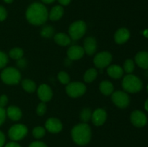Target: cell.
Segmentation results:
<instances>
[{
    "label": "cell",
    "mask_w": 148,
    "mask_h": 147,
    "mask_svg": "<svg viewBox=\"0 0 148 147\" xmlns=\"http://www.w3.org/2000/svg\"><path fill=\"white\" fill-rule=\"evenodd\" d=\"M58 1L62 6H66L70 3L71 0H58Z\"/></svg>",
    "instance_id": "40"
},
{
    "label": "cell",
    "mask_w": 148,
    "mask_h": 147,
    "mask_svg": "<svg viewBox=\"0 0 148 147\" xmlns=\"http://www.w3.org/2000/svg\"><path fill=\"white\" fill-rule=\"evenodd\" d=\"M5 147H21L20 145L17 143H16L15 141H12V142H9L7 145L5 146Z\"/></svg>",
    "instance_id": "39"
},
{
    "label": "cell",
    "mask_w": 148,
    "mask_h": 147,
    "mask_svg": "<svg viewBox=\"0 0 148 147\" xmlns=\"http://www.w3.org/2000/svg\"><path fill=\"white\" fill-rule=\"evenodd\" d=\"M92 111L90 108H85L80 112V119L83 122H88L92 118Z\"/></svg>",
    "instance_id": "26"
},
{
    "label": "cell",
    "mask_w": 148,
    "mask_h": 147,
    "mask_svg": "<svg viewBox=\"0 0 148 147\" xmlns=\"http://www.w3.org/2000/svg\"><path fill=\"white\" fill-rule=\"evenodd\" d=\"M107 73L113 79H118L124 74V69L118 65H111L107 69Z\"/></svg>",
    "instance_id": "18"
},
{
    "label": "cell",
    "mask_w": 148,
    "mask_h": 147,
    "mask_svg": "<svg viewBox=\"0 0 148 147\" xmlns=\"http://www.w3.org/2000/svg\"><path fill=\"white\" fill-rule=\"evenodd\" d=\"M100 91L104 95H110L114 92V87L113 84L109 81H103L99 86Z\"/></svg>",
    "instance_id": "22"
},
{
    "label": "cell",
    "mask_w": 148,
    "mask_h": 147,
    "mask_svg": "<svg viewBox=\"0 0 148 147\" xmlns=\"http://www.w3.org/2000/svg\"><path fill=\"white\" fill-rule=\"evenodd\" d=\"M13 1L14 0H4V2L7 3V4H11V3L13 2Z\"/></svg>",
    "instance_id": "43"
},
{
    "label": "cell",
    "mask_w": 148,
    "mask_h": 147,
    "mask_svg": "<svg viewBox=\"0 0 148 147\" xmlns=\"http://www.w3.org/2000/svg\"><path fill=\"white\" fill-rule=\"evenodd\" d=\"M29 147H47V146L45 143L42 142V141H36L32 142L29 146Z\"/></svg>",
    "instance_id": "36"
},
{
    "label": "cell",
    "mask_w": 148,
    "mask_h": 147,
    "mask_svg": "<svg viewBox=\"0 0 148 147\" xmlns=\"http://www.w3.org/2000/svg\"><path fill=\"white\" fill-rule=\"evenodd\" d=\"M22 86L25 91L29 93L34 92L36 89V84L33 80L29 79H23L22 81Z\"/></svg>",
    "instance_id": "23"
},
{
    "label": "cell",
    "mask_w": 148,
    "mask_h": 147,
    "mask_svg": "<svg viewBox=\"0 0 148 147\" xmlns=\"http://www.w3.org/2000/svg\"><path fill=\"white\" fill-rule=\"evenodd\" d=\"M6 138L4 134L0 131V147H2L4 145V143H5Z\"/></svg>",
    "instance_id": "38"
},
{
    "label": "cell",
    "mask_w": 148,
    "mask_h": 147,
    "mask_svg": "<svg viewBox=\"0 0 148 147\" xmlns=\"http://www.w3.org/2000/svg\"><path fill=\"white\" fill-rule=\"evenodd\" d=\"M112 61V55L107 51L98 53L94 57L93 62L95 66L100 69L107 67Z\"/></svg>",
    "instance_id": "9"
},
{
    "label": "cell",
    "mask_w": 148,
    "mask_h": 147,
    "mask_svg": "<svg viewBox=\"0 0 148 147\" xmlns=\"http://www.w3.org/2000/svg\"><path fill=\"white\" fill-rule=\"evenodd\" d=\"M111 99L113 102L119 108H126L130 102V99L127 93L123 91H116L112 93Z\"/></svg>",
    "instance_id": "8"
},
{
    "label": "cell",
    "mask_w": 148,
    "mask_h": 147,
    "mask_svg": "<svg viewBox=\"0 0 148 147\" xmlns=\"http://www.w3.org/2000/svg\"><path fill=\"white\" fill-rule=\"evenodd\" d=\"M147 92H148V84H147Z\"/></svg>",
    "instance_id": "45"
},
{
    "label": "cell",
    "mask_w": 148,
    "mask_h": 147,
    "mask_svg": "<svg viewBox=\"0 0 148 147\" xmlns=\"http://www.w3.org/2000/svg\"><path fill=\"white\" fill-rule=\"evenodd\" d=\"M124 71L127 74H131L134 70V63L132 59H127L124 63Z\"/></svg>",
    "instance_id": "29"
},
{
    "label": "cell",
    "mask_w": 148,
    "mask_h": 147,
    "mask_svg": "<svg viewBox=\"0 0 148 147\" xmlns=\"http://www.w3.org/2000/svg\"><path fill=\"white\" fill-rule=\"evenodd\" d=\"M64 14V9L62 6L57 5L53 7L49 14V17L52 21H56L62 17Z\"/></svg>",
    "instance_id": "21"
},
{
    "label": "cell",
    "mask_w": 148,
    "mask_h": 147,
    "mask_svg": "<svg viewBox=\"0 0 148 147\" xmlns=\"http://www.w3.org/2000/svg\"><path fill=\"white\" fill-rule=\"evenodd\" d=\"M135 62L142 69H148V52H139L135 56Z\"/></svg>",
    "instance_id": "17"
},
{
    "label": "cell",
    "mask_w": 148,
    "mask_h": 147,
    "mask_svg": "<svg viewBox=\"0 0 148 147\" xmlns=\"http://www.w3.org/2000/svg\"><path fill=\"white\" fill-rule=\"evenodd\" d=\"M72 140L77 145L84 146L90 141L92 132L91 128L86 122L79 123L74 126L71 131Z\"/></svg>",
    "instance_id": "2"
},
{
    "label": "cell",
    "mask_w": 148,
    "mask_h": 147,
    "mask_svg": "<svg viewBox=\"0 0 148 147\" xmlns=\"http://www.w3.org/2000/svg\"><path fill=\"white\" fill-rule=\"evenodd\" d=\"M83 49L85 53L89 56L93 55L97 50V42L95 37L91 36L86 37L84 40Z\"/></svg>",
    "instance_id": "14"
},
{
    "label": "cell",
    "mask_w": 148,
    "mask_h": 147,
    "mask_svg": "<svg viewBox=\"0 0 148 147\" xmlns=\"http://www.w3.org/2000/svg\"><path fill=\"white\" fill-rule=\"evenodd\" d=\"M23 54H24L23 50L20 48H14L9 52V56H10V58L15 59V60H19V59H22Z\"/></svg>",
    "instance_id": "25"
},
{
    "label": "cell",
    "mask_w": 148,
    "mask_h": 147,
    "mask_svg": "<svg viewBox=\"0 0 148 147\" xmlns=\"http://www.w3.org/2000/svg\"><path fill=\"white\" fill-rule=\"evenodd\" d=\"M145 108L147 111H148V99L146 100L145 103Z\"/></svg>",
    "instance_id": "42"
},
{
    "label": "cell",
    "mask_w": 148,
    "mask_h": 147,
    "mask_svg": "<svg viewBox=\"0 0 148 147\" xmlns=\"http://www.w3.org/2000/svg\"><path fill=\"white\" fill-rule=\"evenodd\" d=\"M7 102H8V98H7V95H1L0 96V107L4 108L7 105Z\"/></svg>",
    "instance_id": "35"
},
{
    "label": "cell",
    "mask_w": 148,
    "mask_h": 147,
    "mask_svg": "<svg viewBox=\"0 0 148 147\" xmlns=\"http://www.w3.org/2000/svg\"><path fill=\"white\" fill-rule=\"evenodd\" d=\"M7 12L6 9L3 6H0V22H2L7 18Z\"/></svg>",
    "instance_id": "33"
},
{
    "label": "cell",
    "mask_w": 148,
    "mask_h": 147,
    "mask_svg": "<svg viewBox=\"0 0 148 147\" xmlns=\"http://www.w3.org/2000/svg\"><path fill=\"white\" fill-rule=\"evenodd\" d=\"M17 66H18V67L21 68V69H23V68L25 67L26 65H27V61H26L25 59L22 58V59L17 60Z\"/></svg>",
    "instance_id": "37"
},
{
    "label": "cell",
    "mask_w": 148,
    "mask_h": 147,
    "mask_svg": "<svg viewBox=\"0 0 148 147\" xmlns=\"http://www.w3.org/2000/svg\"><path fill=\"white\" fill-rule=\"evenodd\" d=\"M130 37V33L128 29L125 27H121L115 33L114 40L118 44H124Z\"/></svg>",
    "instance_id": "16"
},
{
    "label": "cell",
    "mask_w": 148,
    "mask_h": 147,
    "mask_svg": "<svg viewBox=\"0 0 148 147\" xmlns=\"http://www.w3.org/2000/svg\"><path fill=\"white\" fill-rule=\"evenodd\" d=\"M53 33H54V30H53V27L50 25L44 26L40 31V35L42 37H45V38H50L51 37L53 36Z\"/></svg>",
    "instance_id": "27"
},
{
    "label": "cell",
    "mask_w": 148,
    "mask_h": 147,
    "mask_svg": "<svg viewBox=\"0 0 148 147\" xmlns=\"http://www.w3.org/2000/svg\"><path fill=\"white\" fill-rule=\"evenodd\" d=\"M27 21L33 25L43 24L49 18V12L43 4L35 2L27 7L25 12Z\"/></svg>",
    "instance_id": "1"
},
{
    "label": "cell",
    "mask_w": 148,
    "mask_h": 147,
    "mask_svg": "<svg viewBox=\"0 0 148 147\" xmlns=\"http://www.w3.org/2000/svg\"><path fill=\"white\" fill-rule=\"evenodd\" d=\"M41 1L45 4H51L53 1H55V0H41Z\"/></svg>",
    "instance_id": "41"
},
{
    "label": "cell",
    "mask_w": 148,
    "mask_h": 147,
    "mask_svg": "<svg viewBox=\"0 0 148 147\" xmlns=\"http://www.w3.org/2000/svg\"><path fill=\"white\" fill-rule=\"evenodd\" d=\"M53 39H54V41L61 46H68L70 44L72 41V39L70 38L69 35L64 33H59L56 34L53 37Z\"/></svg>",
    "instance_id": "20"
},
{
    "label": "cell",
    "mask_w": 148,
    "mask_h": 147,
    "mask_svg": "<svg viewBox=\"0 0 148 147\" xmlns=\"http://www.w3.org/2000/svg\"><path fill=\"white\" fill-rule=\"evenodd\" d=\"M130 120L132 123L136 127H144L147 122V118L145 114L140 110L133 111L130 115Z\"/></svg>",
    "instance_id": "10"
},
{
    "label": "cell",
    "mask_w": 148,
    "mask_h": 147,
    "mask_svg": "<svg viewBox=\"0 0 148 147\" xmlns=\"http://www.w3.org/2000/svg\"><path fill=\"white\" fill-rule=\"evenodd\" d=\"M46 112V105L45 102H40L37 107V109H36V112H37L38 115L39 116H42V115H44Z\"/></svg>",
    "instance_id": "32"
},
{
    "label": "cell",
    "mask_w": 148,
    "mask_h": 147,
    "mask_svg": "<svg viewBox=\"0 0 148 147\" xmlns=\"http://www.w3.org/2000/svg\"><path fill=\"white\" fill-rule=\"evenodd\" d=\"M38 98L43 102H49L53 97V92L49 85L46 84H42L39 86L37 90Z\"/></svg>",
    "instance_id": "11"
},
{
    "label": "cell",
    "mask_w": 148,
    "mask_h": 147,
    "mask_svg": "<svg viewBox=\"0 0 148 147\" xmlns=\"http://www.w3.org/2000/svg\"><path fill=\"white\" fill-rule=\"evenodd\" d=\"M107 118L106 111L103 108H98L92 114V121L96 126H101L106 122Z\"/></svg>",
    "instance_id": "13"
},
{
    "label": "cell",
    "mask_w": 148,
    "mask_h": 147,
    "mask_svg": "<svg viewBox=\"0 0 148 147\" xmlns=\"http://www.w3.org/2000/svg\"><path fill=\"white\" fill-rule=\"evenodd\" d=\"M85 50L79 46H72L67 50V56L70 60H78L83 57Z\"/></svg>",
    "instance_id": "15"
},
{
    "label": "cell",
    "mask_w": 148,
    "mask_h": 147,
    "mask_svg": "<svg viewBox=\"0 0 148 147\" xmlns=\"http://www.w3.org/2000/svg\"><path fill=\"white\" fill-rule=\"evenodd\" d=\"M122 87L126 92L130 93H137L143 89V82L137 76L129 74L123 79Z\"/></svg>",
    "instance_id": "3"
},
{
    "label": "cell",
    "mask_w": 148,
    "mask_h": 147,
    "mask_svg": "<svg viewBox=\"0 0 148 147\" xmlns=\"http://www.w3.org/2000/svg\"><path fill=\"white\" fill-rule=\"evenodd\" d=\"M66 92L70 97L77 98L85 93L86 86L82 82H72L66 85Z\"/></svg>",
    "instance_id": "7"
},
{
    "label": "cell",
    "mask_w": 148,
    "mask_h": 147,
    "mask_svg": "<svg viewBox=\"0 0 148 147\" xmlns=\"http://www.w3.org/2000/svg\"><path fill=\"white\" fill-rule=\"evenodd\" d=\"M8 63V57L7 54L0 50V69L5 67Z\"/></svg>",
    "instance_id": "31"
},
{
    "label": "cell",
    "mask_w": 148,
    "mask_h": 147,
    "mask_svg": "<svg viewBox=\"0 0 148 147\" xmlns=\"http://www.w3.org/2000/svg\"><path fill=\"white\" fill-rule=\"evenodd\" d=\"M58 79L63 84H68L70 81V77L69 74L65 71H60L58 74Z\"/></svg>",
    "instance_id": "30"
},
{
    "label": "cell",
    "mask_w": 148,
    "mask_h": 147,
    "mask_svg": "<svg viewBox=\"0 0 148 147\" xmlns=\"http://www.w3.org/2000/svg\"><path fill=\"white\" fill-rule=\"evenodd\" d=\"M1 79L6 84H17L21 80V74L16 68L7 67L1 71Z\"/></svg>",
    "instance_id": "4"
},
{
    "label": "cell",
    "mask_w": 148,
    "mask_h": 147,
    "mask_svg": "<svg viewBox=\"0 0 148 147\" xmlns=\"http://www.w3.org/2000/svg\"><path fill=\"white\" fill-rule=\"evenodd\" d=\"M97 76H98V71L96 69L94 68H90L84 74V81L87 83H90L96 79Z\"/></svg>",
    "instance_id": "24"
},
{
    "label": "cell",
    "mask_w": 148,
    "mask_h": 147,
    "mask_svg": "<svg viewBox=\"0 0 148 147\" xmlns=\"http://www.w3.org/2000/svg\"><path fill=\"white\" fill-rule=\"evenodd\" d=\"M45 127L49 132L52 133H57L62 131L63 128V125L57 118H50L46 120Z\"/></svg>",
    "instance_id": "12"
},
{
    "label": "cell",
    "mask_w": 148,
    "mask_h": 147,
    "mask_svg": "<svg viewBox=\"0 0 148 147\" xmlns=\"http://www.w3.org/2000/svg\"><path fill=\"white\" fill-rule=\"evenodd\" d=\"M32 133L34 138L40 139L46 135V129L42 126H36L33 128Z\"/></svg>",
    "instance_id": "28"
},
{
    "label": "cell",
    "mask_w": 148,
    "mask_h": 147,
    "mask_svg": "<svg viewBox=\"0 0 148 147\" xmlns=\"http://www.w3.org/2000/svg\"><path fill=\"white\" fill-rule=\"evenodd\" d=\"M144 35H145V37H148V30H146L144 32Z\"/></svg>",
    "instance_id": "44"
},
{
    "label": "cell",
    "mask_w": 148,
    "mask_h": 147,
    "mask_svg": "<svg viewBox=\"0 0 148 147\" xmlns=\"http://www.w3.org/2000/svg\"><path fill=\"white\" fill-rule=\"evenodd\" d=\"M6 113L9 118L13 121H17L20 120L23 115L21 110L17 106H10L7 108Z\"/></svg>",
    "instance_id": "19"
},
{
    "label": "cell",
    "mask_w": 148,
    "mask_h": 147,
    "mask_svg": "<svg viewBox=\"0 0 148 147\" xmlns=\"http://www.w3.org/2000/svg\"><path fill=\"white\" fill-rule=\"evenodd\" d=\"M28 132V129L26 125L23 124H15L9 129V138L13 141H17L22 140L26 136Z\"/></svg>",
    "instance_id": "6"
},
{
    "label": "cell",
    "mask_w": 148,
    "mask_h": 147,
    "mask_svg": "<svg viewBox=\"0 0 148 147\" xmlns=\"http://www.w3.org/2000/svg\"><path fill=\"white\" fill-rule=\"evenodd\" d=\"M87 30V25L82 20H77L71 24L69 27V35L72 40H77L83 37Z\"/></svg>",
    "instance_id": "5"
},
{
    "label": "cell",
    "mask_w": 148,
    "mask_h": 147,
    "mask_svg": "<svg viewBox=\"0 0 148 147\" xmlns=\"http://www.w3.org/2000/svg\"><path fill=\"white\" fill-rule=\"evenodd\" d=\"M6 115H7V113H6V111L5 110H4V108L0 107V126H1V125L4 123V121H5Z\"/></svg>",
    "instance_id": "34"
}]
</instances>
